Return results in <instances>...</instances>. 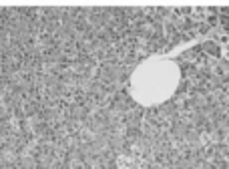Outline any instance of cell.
Here are the masks:
<instances>
[{"instance_id":"obj_1","label":"cell","mask_w":229,"mask_h":169,"mask_svg":"<svg viewBox=\"0 0 229 169\" xmlns=\"http://www.w3.org/2000/svg\"><path fill=\"white\" fill-rule=\"evenodd\" d=\"M179 84V69L167 58L145 61L133 75L131 89L139 103L157 105L175 93Z\"/></svg>"}]
</instances>
